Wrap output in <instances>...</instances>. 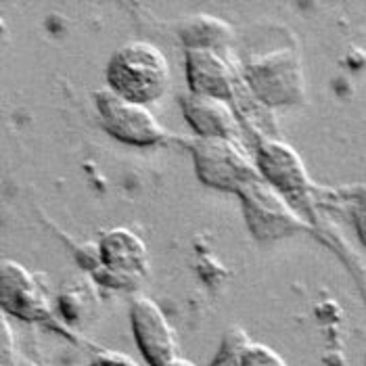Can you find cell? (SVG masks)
I'll use <instances>...</instances> for the list:
<instances>
[{"instance_id":"6da1fadb","label":"cell","mask_w":366,"mask_h":366,"mask_svg":"<svg viewBox=\"0 0 366 366\" xmlns=\"http://www.w3.org/2000/svg\"><path fill=\"white\" fill-rule=\"evenodd\" d=\"M107 82L119 97L147 105L168 90V59L149 42L124 44L109 59Z\"/></svg>"},{"instance_id":"7a4b0ae2","label":"cell","mask_w":366,"mask_h":366,"mask_svg":"<svg viewBox=\"0 0 366 366\" xmlns=\"http://www.w3.org/2000/svg\"><path fill=\"white\" fill-rule=\"evenodd\" d=\"M94 99L105 128L115 139L137 147H151L166 139V130L147 109V105L124 99L112 88L99 90Z\"/></svg>"},{"instance_id":"3957f363","label":"cell","mask_w":366,"mask_h":366,"mask_svg":"<svg viewBox=\"0 0 366 366\" xmlns=\"http://www.w3.org/2000/svg\"><path fill=\"white\" fill-rule=\"evenodd\" d=\"M245 76L255 94L266 103H295L302 97V69L293 51L255 56L245 63Z\"/></svg>"},{"instance_id":"277c9868","label":"cell","mask_w":366,"mask_h":366,"mask_svg":"<svg viewBox=\"0 0 366 366\" xmlns=\"http://www.w3.org/2000/svg\"><path fill=\"white\" fill-rule=\"evenodd\" d=\"M195 164L199 178L209 187L237 191L255 182L254 168L230 139H203L195 147Z\"/></svg>"},{"instance_id":"5b68a950","label":"cell","mask_w":366,"mask_h":366,"mask_svg":"<svg viewBox=\"0 0 366 366\" xmlns=\"http://www.w3.org/2000/svg\"><path fill=\"white\" fill-rule=\"evenodd\" d=\"M132 329L144 358L153 366H169L178 360V339L164 312L149 297L132 304Z\"/></svg>"},{"instance_id":"8992f818","label":"cell","mask_w":366,"mask_h":366,"mask_svg":"<svg viewBox=\"0 0 366 366\" xmlns=\"http://www.w3.org/2000/svg\"><path fill=\"white\" fill-rule=\"evenodd\" d=\"M0 297L6 310L21 318H38L46 312L38 282L21 264L11 259H4L0 268Z\"/></svg>"},{"instance_id":"52a82bcc","label":"cell","mask_w":366,"mask_h":366,"mask_svg":"<svg viewBox=\"0 0 366 366\" xmlns=\"http://www.w3.org/2000/svg\"><path fill=\"white\" fill-rule=\"evenodd\" d=\"M187 76L195 94H207L224 101L232 97V71L216 51L187 49Z\"/></svg>"},{"instance_id":"ba28073f","label":"cell","mask_w":366,"mask_h":366,"mask_svg":"<svg viewBox=\"0 0 366 366\" xmlns=\"http://www.w3.org/2000/svg\"><path fill=\"white\" fill-rule=\"evenodd\" d=\"M103 264L119 279H139L147 270V247L126 228H113L101 239Z\"/></svg>"},{"instance_id":"9c48e42d","label":"cell","mask_w":366,"mask_h":366,"mask_svg":"<svg viewBox=\"0 0 366 366\" xmlns=\"http://www.w3.org/2000/svg\"><path fill=\"white\" fill-rule=\"evenodd\" d=\"M182 109L189 124L203 139H228L237 130L234 113L224 99L193 92L184 97Z\"/></svg>"},{"instance_id":"30bf717a","label":"cell","mask_w":366,"mask_h":366,"mask_svg":"<svg viewBox=\"0 0 366 366\" xmlns=\"http://www.w3.org/2000/svg\"><path fill=\"white\" fill-rule=\"evenodd\" d=\"M257 159L264 178L281 191H302L308 184L300 155L285 142H266L259 149Z\"/></svg>"},{"instance_id":"8fae6325","label":"cell","mask_w":366,"mask_h":366,"mask_svg":"<svg viewBox=\"0 0 366 366\" xmlns=\"http://www.w3.org/2000/svg\"><path fill=\"white\" fill-rule=\"evenodd\" d=\"M232 36V28L205 13L193 15L191 19L184 21L180 29V38L189 49H209L214 46H224Z\"/></svg>"},{"instance_id":"7c38bea8","label":"cell","mask_w":366,"mask_h":366,"mask_svg":"<svg viewBox=\"0 0 366 366\" xmlns=\"http://www.w3.org/2000/svg\"><path fill=\"white\" fill-rule=\"evenodd\" d=\"M169 366H195V365H191L189 360H180V358H178V360H176L174 365H169Z\"/></svg>"},{"instance_id":"4fadbf2b","label":"cell","mask_w":366,"mask_h":366,"mask_svg":"<svg viewBox=\"0 0 366 366\" xmlns=\"http://www.w3.org/2000/svg\"><path fill=\"white\" fill-rule=\"evenodd\" d=\"M101 366H134L132 362L130 365H113V362H107V365H101Z\"/></svg>"}]
</instances>
